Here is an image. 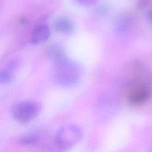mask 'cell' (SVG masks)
I'll return each instance as SVG.
<instances>
[{"label": "cell", "instance_id": "6da1fadb", "mask_svg": "<svg viewBox=\"0 0 152 152\" xmlns=\"http://www.w3.org/2000/svg\"><path fill=\"white\" fill-rule=\"evenodd\" d=\"M124 84L128 91L142 87H150L152 73L142 61L134 59L126 64L123 73Z\"/></svg>", "mask_w": 152, "mask_h": 152}, {"label": "cell", "instance_id": "7a4b0ae2", "mask_svg": "<svg viewBox=\"0 0 152 152\" xmlns=\"http://www.w3.org/2000/svg\"><path fill=\"white\" fill-rule=\"evenodd\" d=\"M54 77L63 87H72L81 79L82 70L80 65L66 58L54 64Z\"/></svg>", "mask_w": 152, "mask_h": 152}, {"label": "cell", "instance_id": "3957f363", "mask_svg": "<svg viewBox=\"0 0 152 152\" xmlns=\"http://www.w3.org/2000/svg\"><path fill=\"white\" fill-rule=\"evenodd\" d=\"M83 132L77 126L68 125L60 128L55 137V144L62 152L69 150L82 138Z\"/></svg>", "mask_w": 152, "mask_h": 152}, {"label": "cell", "instance_id": "277c9868", "mask_svg": "<svg viewBox=\"0 0 152 152\" xmlns=\"http://www.w3.org/2000/svg\"><path fill=\"white\" fill-rule=\"evenodd\" d=\"M40 103L33 100L22 101L12 108V116L17 122L26 124L36 118L41 111Z\"/></svg>", "mask_w": 152, "mask_h": 152}, {"label": "cell", "instance_id": "5b68a950", "mask_svg": "<svg viewBox=\"0 0 152 152\" xmlns=\"http://www.w3.org/2000/svg\"><path fill=\"white\" fill-rule=\"evenodd\" d=\"M134 24L133 15L129 12L120 14L114 21L113 27L116 33L121 34H126L129 32Z\"/></svg>", "mask_w": 152, "mask_h": 152}, {"label": "cell", "instance_id": "8992f818", "mask_svg": "<svg viewBox=\"0 0 152 152\" xmlns=\"http://www.w3.org/2000/svg\"><path fill=\"white\" fill-rule=\"evenodd\" d=\"M151 95L150 87H142L128 91V99L132 104H141L148 100Z\"/></svg>", "mask_w": 152, "mask_h": 152}, {"label": "cell", "instance_id": "52a82bcc", "mask_svg": "<svg viewBox=\"0 0 152 152\" xmlns=\"http://www.w3.org/2000/svg\"><path fill=\"white\" fill-rule=\"evenodd\" d=\"M50 30L46 24L37 26L33 31L31 42L34 45L39 44L46 41L50 37Z\"/></svg>", "mask_w": 152, "mask_h": 152}, {"label": "cell", "instance_id": "ba28073f", "mask_svg": "<svg viewBox=\"0 0 152 152\" xmlns=\"http://www.w3.org/2000/svg\"><path fill=\"white\" fill-rule=\"evenodd\" d=\"M55 31L65 34H71L74 30V23L69 18L61 17L58 18L53 24Z\"/></svg>", "mask_w": 152, "mask_h": 152}, {"label": "cell", "instance_id": "9c48e42d", "mask_svg": "<svg viewBox=\"0 0 152 152\" xmlns=\"http://www.w3.org/2000/svg\"><path fill=\"white\" fill-rule=\"evenodd\" d=\"M48 57L53 64H55L65 58L64 48L59 45H53L48 50Z\"/></svg>", "mask_w": 152, "mask_h": 152}, {"label": "cell", "instance_id": "30bf717a", "mask_svg": "<svg viewBox=\"0 0 152 152\" xmlns=\"http://www.w3.org/2000/svg\"><path fill=\"white\" fill-rule=\"evenodd\" d=\"M40 139L39 135L34 132L23 135L19 140V143L24 146H30L36 144Z\"/></svg>", "mask_w": 152, "mask_h": 152}, {"label": "cell", "instance_id": "8fae6325", "mask_svg": "<svg viewBox=\"0 0 152 152\" xmlns=\"http://www.w3.org/2000/svg\"><path fill=\"white\" fill-rule=\"evenodd\" d=\"M13 80L12 74L8 70L0 71V83L8 84L10 83Z\"/></svg>", "mask_w": 152, "mask_h": 152}, {"label": "cell", "instance_id": "7c38bea8", "mask_svg": "<svg viewBox=\"0 0 152 152\" xmlns=\"http://www.w3.org/2000/svg\"><path fill=\"white\" fill-rule=\"evenodd\" d=\"M152 1V0H137V7L140 9L146 8Z\"/></svg>", "mask_w": 152, "mask_h": 152}, {"label": "cell", "instance_id": "4fadbf2b", "mask_svg": "<svg viewBox=\"0 0 152 152\" xmlns=\"http://www.w3.org/2000/svg\"><path fill=\"white\" fill-rule=\"evenodd\" d=\"M79 4L85 5V6H90L95 4L97 0H75Z\"/></svg>", "mask_w": 152, "mask_h": 152}, {"label": "cell", "instance_id": "5bb4252c", "mask_svg": "<svg viewBox=\"0 0 152 152\" xmlns=\"http://www.w3.org/2000/svg\"><path fill=\"white\" fill-rule=\"evenodd\" d=\"M147 18L148 21L152 24V9L150 10L147 14Z\"/></svg>", "mask_w": 152, "mask_h": 152}]
</instances>
